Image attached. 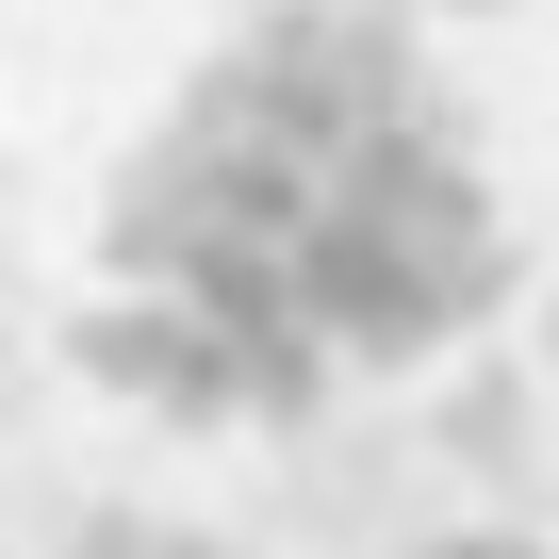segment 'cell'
<instances>
[{"mask_svg": "<svg viewBox=\"0 0 559 559\" xmlns=\"http://www.w3.org/2000/svg\"><path fill=\"white\" fill-rule=\"evenodd\" d=\"M510 280L493 165L379 0H280L181 67L116 214L83 362L165 428H297L346 379H412Z\"/></svg>", "mask_w": 559, "mask_h": 559, "instance_id": "6da1fadb", "label": "cell"}, {"mask_svg": "<svg viewBox=\"0 0 559 559\" xmlns=\"http://www.w3.org/2000/svg\"><path fill=\"white\" fill-rule=\"evenodd\" d=\"M83 559H230V543H198V526H83Z\"/></svg>", "mask_w": 559, "mask_h": 559, "instance_id": "7a4b0ae2", "label": "cell"}, {"mask_svg": "<svg viewBox=\"0 0 559 559\" xmlns=\"http://www.w3.org/2000/svg\"><path fill=\"white\" fill-rule=\"evenodd\" d=\"M444 559H526V543H444Z\"/></svg>", "mask_w": 559, "mask_h": 559, "instance_id": "3957f363", "label": "cell"}]
</instances>
